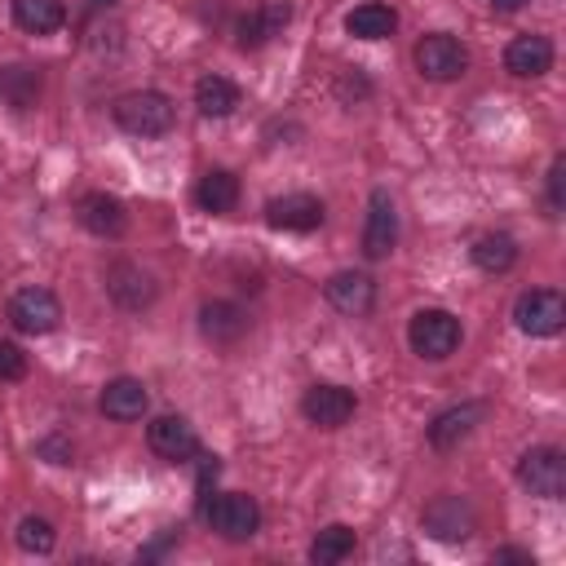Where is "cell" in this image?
<instances>
[{
	"label": "cell",
	"mask_w": 566,
	"mask_h": 566,
	"mask_svg": "<svg viewBox=\"0 0 566 566\" xmlns=\"http://www.w3.org/2000/svg\"><path fill=\"white\" fill-rule=\"evenodd\" d=\"M217 473H221L217 455H199V486H203V491H208V482H217Z\"/></svg>",
	"instance_id": "obj_31"
},
{
	"label": "cell",
	"mask_w": 566,
	"mask_h": 566,
	"mask_svg": "<svg viewBox=\"0 0 566 566\" xmlns=\"http://www.w3.org/2000/svg\"><path fill=\"white\" fill-rule=\"evenodd\" d=\"M265 221H270L274 230H296V234H305V230H318V226H323V203H318L314 195H279V199L265 203Z\"/></svg>",
	"instance_id": "obj_14"
},
{
	"label": "cell",
	"mask_w": 566,
	"mask_h": 566,
	"mask_svg": "<svg viewBox=\"0 0 566 566\" xmlns=\"http://www.w3.org/2000/svg\"><path fill=\"white\" fill-rule=\"evenodd\" d=\"M13 22L31 35H49L66 22V4L62 0H13Z\"/></svg>",
	"instance_id": "obj_24"
},
{
	"label": "cell",
	"mask_w": 566,
	"mask_h": 566,
	"mask_svg": "<svg viewBox=\"0 0 566 566\" xmlns=\"http://www.w3.org/2000/svg\"><path fill=\"white\" fill-rule=\"evenodd\" d=\"M0 97L13 106V111H27L35 97H40V75L31 66H4L0 71Z\"/></svg>",
	"instance_id": "obj_27"
},
{
	"label": "cell",
	"mask_w": 566,
	"mask_h": 566,
	"mask_svg": "<svg viewBox=\"0 0 566 566\" xmlns=\"http://www.w3.org/2000/svg\"><path fill=\"white\" fill-rule=\"evenodd\" d=\"M53 539H57V535H53V526H49L44 517H22V522H18V544H22L27 553H49Z\"/></svg>",
	"instance_id": "obj_28"
},
{
	"label": "cell",
	"mask_w": 566,
	"mask_h": 566,
	"mask_svg": "<svg viewBox=\"0 0 566 566\" xmlns=\"http://www.w3.org/2000/svg\"><path fill=\"white\" fill-rule=\"evenodd\" d=\"M398 243V212H394V199L385 190H371L367 199V226H363V252L371 261L389 256Z\"/></svg>",
	"instance_id": "obj_10"
},
{
	"label": "cell",
	"mask_w": 566,
	"mask_h": 566,
	"mask_svg": "<svg viewBox=\"0 0 566 566\" xmlns=\"http://www.w3.org/2000/svg\"><path fill=\"white\" fill-rule=\"evenodd\" d=\"M97 402H102V411H106L111 420H142L146 407H150V394H146L142 380H133V376H115V380H106V389H102Z\"/></svg>",
	"instance_id": "obj_18"
},
{
	"label": "cell",
	"mask_w": 566,
	"mask_h": 566,
	"mask_svg": "<svg viewBox=\"0 0 566 566\" xmlns=\"http://www.w3.org/2000/svg\"><path fill=\"white\" fill-rule=\"evenodd\" d=\"M57 318H62V305H57V296H53L49 287H22V292H13V301H9V323H13L18 332H27V336L53 332Z\"/></svg>",
	"instance_id": "obj_7"
},
{
	"label": "cell",
	"mask_w": 566,
	"mask_h": 566,
	"mask_svg": "<svg viewBox=\"0 0 566 566\" xmlns=\"http://www.w3.org/2000/svg\"><path fill=\"white\" fill-rule=\"evenodd\" d=\"M513 323H517L526 336H557L562 323H566V301H562V292H553V287H531V292H522L517 305H513Z\"/></svg>",
	"instance_id": "obj_5"
},
{
	"label": "cell",
	"mask_w": 566,
	"mask_h": 566,
	"mask_svg": "<svg viewBox=\"0 0 566 566\" xmlns=\"http://www.w3.org/2000/svg\"><path fill=\"white\" fill-rule=\"evenodd\" d=\"M199 327H203L208 340L230 345V340H239V336L248 332V314H243L234 301H208V305L199 310Z\"/></svg>",
	"instance_id": "obj_21"
},
{
	"label": "cell",
	"mask_w": 566,
	"mask_h": 566,
	"mask_svg": "<svg viewBox=\"0 0 566 566\" xmlns=\"http://www.w3.org/2000/svg\"><path fill=\"white\" fill-rule=\"evenodd\" d=\"M208 526H212L221 539L243 544V539L256 535V526H261V509H256L252 495H243V491H226V495H217V500L208 504Z\"/></svg>",
	"instance_id": "obj_4"
},
{
	"label": "cell",
	"mask_w": 566,
	"mask_h": 566,
	"mask_svg": "<svg viewBox=\"0 0 566 566\" xmlns=\"http://www.w3.org/2000/svg\"><path fill=\"white\" fill-rule=\"evenodd\" d=\"M504 66H509L513 75H522V80L544 75V71L553 66V44H548V35H535V31L513 35L509 49H504Z\"/></svg>",
	"instance_id": "obj_16"
},
{
	"label": "cell",
	"mask_w": 566,
	"mask_h": 566,
	"mask_svg": "<svg viewBox=\"0 0 566 566\" xmlns=\"http://www.w3.org/2000/svg\"><path fill=\"white\" fill-rule=\"evenodd\" d=\"M416 66H420L424 80H460L464 66H469V53H464V44L455 35L433 31V35H424L416 44Z\"/></svg>",
	"instance_id": "obj_6"
},
{
	"label": "cell",
	"mask_w": 566,
	"mask_h": 566,
	"mask_svg": "<svg viewBox=\"0 0 566 566\" xmlns=\"http://www.w3.org/2000/svg\"><path fill=\"white\" fill-rule=\"evenodd\" d=\"M562 177H566V159H553V168H548V208H562Z\"/></svg>",
	"instance_id": "obj_30"
},
{
	"label": "cell",
	"mask_w": 566,
	"mask_h": 566,
	"mask_svg": "<svg viewBox=\"0 0 566 566\" xmlns=\"http://www.w3.org/2000/svg\"><path fill=\"white\" fill-rule=\"evenodd\" d=\"M407 340H411V349L420 358L442 363L460 345V318L451 310H416L411 323H407Z\"/></svg>",
	"instance_id": "obj_2"
},
{
	"label": "cell",
	"mask_w": 566,
	"mask_h": 566,
	"mask_svg": "<svg viewBox=\"0 0 566 566\" xmlns=\"http://www.w3.org/2000/svg\"><path fill=\"white\" fill-rule=\"evenodd\" d=\"M327 301L340 310V314H367L376 305V283L358 270H336L327 279Z\"/></svg>",
	"instance_id": "obj_17"
},
{
	"label": "cell",
	"mask_w": 566,
	"mask_h": 566,
	"mask_svg": "<svg viewBox=\"0 0 566 566\" xmlns=\"http://www.w3.org/2000/svg\"><path fill=\"white\" fill-rule=\"evenodd\" d=\"M517 482L539 495V500H562L566 495V455L557 447H531L517 460Z\"/></svg>",
	"instance_id": "obj_3"
},
{
	"label": "cell",
	"mask_w": 566,
	"mask_h": 566,
	"mask_svg": "<svg viewBox=\"0 0 566 566\" xmlns=\"http://www.w3.org/2000/svg\"><path fill=\"white\" fill-rule=\"evenodd\" d=\"M482 416H486V407H482V402L447 407V411H438V416H433V424H429V442H433L438 451H451V447H460V442L482 424Z\"/></svg>",
	"instance_id": "obj_15"
},
{
	"label": "cell",
	"mask_w": 566,
	"mask_h": 566,
	"mask_svg": "<svg viewBox=\"0 0 566 566\" xmlns=\"http://www.w3.org/2000/svg\"><path fill=\"white\" fill-rule=\"evenodd\" d=\"M115 124L133 137H159L172 128V102L155 88H137V93H124L115 106Z\"/></svg>",
	"instance_id": "obj_1"
},
{
	"label": "cell",
	"mask_w": 566,
	"mask_h": 566,
	"mask_svg": "<svg viewBox=\"0 0 566 566\" xmlns=\"http://www.w3.org/2000/svg\"><path fill=\"white\" fill-rule=\"evenodd\" d=\"M495 562H531V553L526 548H500Z\"/></svg>",
	"instance_id": "obj_32"
},
{
	"label": "cell",
	"mask_w": 566,
	"mask_h": 566,
	"mask_svg": "<svg viewBox=\"0 0 566 566\" xmlns=\"http://www.w3.org/2000/svg\"><path fill=\"white\" fill-rule=\"evenodd\" d=\"M526 0H491V9H500V13H513V9H522Z\"/></svg>",
	"instance_id": "obj_33"
},
{
	"label": "cell",
	"mask_w": 566,
	"mask_h": 566,
	"mask_svg": "<svg viewBox=\"0 0 566 566\" xmlns=\"http://www.w3.org/2000/svg\"><path fill=\"white\" fill-rule=\"evenodd\" d=\"M349 553H354V526H345V522L323 526V531L314 535V544H310V562H314V566H336V562H345Z\"/></svg>",
	"instance_id": "obj_25"
},
{
	"label": "cell",
	"mask_w": 566,
	"mask_h": 566,
	"mask_svg": "<svg viewBox=\"0 0 566 566\" xmlns=\"http://www.w3.org/2000/svg\"><path fill=\"white\" fill-rule=\"evenodd\" d=\"M473 526H478V513H473V504L460 500V495H438V500H429V509H424V531H429L433 539H442V544L469 539Z\"/></svg>",
	"instance_id": "obj_9"
},
{
	"label": "cell",
	"mask_w": 566,
	"mask_h": 566,
	"mask_svg": "<svg viewBox=\"0 0 566 566\" xmlns=\"http://www.w3.org/2000/svg\"><path fill=\"white\" fill-rule=\"evenodd\" d=\"M517 261V243H513V234H482L478 243H473V265L478 270H486V274H504L509 265Z\"/></svg>",
	"instance_id": "obj_26"
},
{
	"label": "cell",
	"mask_w": 566,
	"mask_h": 566,
	"mask_svg": "<svg viewBox=\"0 0 566 566\" xmlns=\"http://www.w3.org/2000/svg\"><path fill=\"white\" fill-rule=\"evenodd\" d=\"M195 106L208 115V119H221V115H230L234 106H239V88H234V80H226V75H199V84H195Z\"/></svg>",
	"instance_id": "obj_23"
},
{
	"label": "cell",
	"mask_w": 566,
	"mask_h": 566,
	"mask_svg": "<svg viewBox=\"0 0 566 566\" xmlns=\"http://www.w3.org/2000/svg\"><path fill=\"white\" fill-rule=\"evenodd\" d=\"M394 27H398V13L380 0H367V4L345 13V31L358 40H385V35H394Z\"/></svg>",
	"instance_id": "obj_22"
},
{
	"label": "cell",
	"mask_w": 566,
	"mask_h": 566,
	"mask_svg": "<svg viewBox=\"0 0 566 566\" xmlns=\"http://www.w3.org/2000/svg\"><path fill=\"white\" fill-rule=\"evenodd\" d=\"M75 212H80V226L93 230V234H102V239H119L124 226H128L124 203H119L115 195H106V190H88V195L75 203Z\"/></svg>",
	"instance_id": "obj_13"
},
{
	"label": "cell",
	"mask_w": 566,
	"mask_h": 566,
	"mask_svg": "<svg viewBox=\"0 0 566 566\" xmlns=\"http://www.w3.org/2000/svg\"><path fill=\"white\" fill-rule=\"evenodd\" d=\"M146 438H150V451L159 460H172L177 464V460L199 455V438H195V424L186 416H155L150 429H146Z\"/></svg>",
	"instance_id": "obj_11"
},
{
	"label": "cell",
	"mask_w": 566,
	"mask_h": 566,
	"mask_svg": "<svg viewBox=\"0 0 566 566\" xmlns=\"http://www.w3.org/2000/svg\"><path fill=\"white\" fill-rule=\"evenodd\" d=\"M195 203L203 212H212V217L234 212V203H239V177L230 168H208L199 177V186H195Z\"/></svg>",
	"instance_id": "obj_19"
},
{
	"label": "cell",
	"mask_w": 566,
	"mask_h": 566,
	"mask_svg": "<svg viewBox=\"0 0 566 566\" xmlns=\"http://www.w3.org/2000/svg\"><path fill=\"white\" fill-rule=\"evenodd\" d=\"M27 376V354L13 340H0V380H22Z\"/></svg>",
	"instance_id": "obj_29"
},
{
	"label": "cell",
	"mask_w": 566,
	"mask_h": 566,
	"mask_svg": "<svg viewBox=\"0 0 566 566\" xmlns=\"http://www.w3.org/2000/svg\"><path fill=\"white\" fill-rule=\"evenodd\" d=\"M106 292H111L124 310H142V305L155 301V283H150V274H142L137 265H111V270H106Z\"/></svg>",
	"instance_id": "obj_20"
},
{
	"label": "cell",
	"mask_w": 566,
	"mask_h": 566,
	"mask_svg": "<svg viewBox=\"0 0 566 566\" xmlns=\"http://www.w3.org/2000/svg\"><path fill=\"white\" fill-rule=\"evenodd\" d=\"M287 18H292V9H287L283 0H265V4H256V9H248V13L239 18L234 44H239V49H261V44H270V40L287 27Z\"/></svg>",
	"instance_id": "obj_12"
},
{
	"label": "cell",
	"mask_w": 566,
	"mask_h": 566,
	"mask_svg": "<svg viewBox=\"0 0 566 566\" xmlns=\"http://www.w3.org/2000/svg\"><path fill=\"white\" fill-rule=\"evenodd\" d=\"M354 407H358V398H354V389H345V385H310L305 389V398H301V416L310 420V424H318V429H340L349 416H354Z\"/></svg>",
	"instance_id": "obj_8"
}]
</instances>
